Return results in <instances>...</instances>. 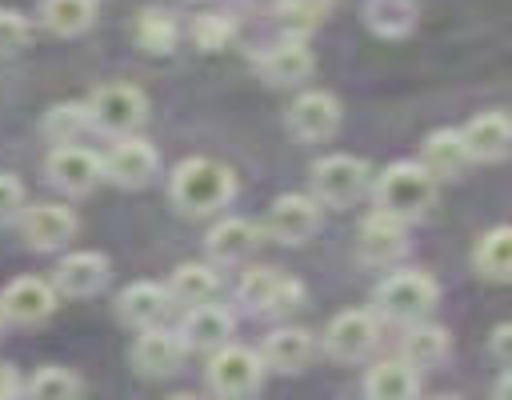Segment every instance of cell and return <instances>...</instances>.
Returning a JSON list of instances; mask_svg holds the SVG:
<instances>
[{
	"mask_svg": "<svg viewBox=\"0 0 512 400\" xmlns=\"http://www.w3.org/2000/svg\"><path fill=\"white\" fill-rule=\"evenodd\" d=\"M168 196L184 216H212L236 200V172L212 156H188L168 176Z\"/></svg>",
	"mask_w": 512,
	"mask_h": 400,
	"instance_id": "obj_1",
	"label": "cell"
},
{
	"mask_svg": "<svg viewBox=\"0 0 512 400\" xmlns=\"http://www.w3.org/2000/svg\"><path fill=\"white\" fill-rule=\"evenodd\" d=\"M436 188H440V180L420 160H396L372 180V200L380 212L412 224V220L428 216V208L436 204Z\"/></svg>",
	"mask_w": 512,
	"mask_h": 400,
	"instance_id": "obj_2",
	"label": "cell"
},
{
	"mask_svg": "<svg viewBox=\"0 0 512 400\" xmlns=\"http://www.w3.org/2000/svg\"><path fill=\"white\" fill-rule=\"evenodd\" d=\"M440 300V284L420 272V268H404V272H388L376 292H372V312L376 320H388V324H412V320H424Z\"/></svg>",
	"mask_w": 512,
	"mask_h": 400,
	"instance_id": "obj_3",
	"label": "cell"
},
{
	"mask_svg": "<svg viewBox=\"0 0 512 400\" xmlns=\"http://www.w3.org/2000/svg\"><path fill=\"white\" fill-rule=\"evenodd\" d=\"M368 184H372L368 160L348 156V152L320 156L308 168V188H312V200L320 208H348V204H356L368 192Z\"/></svg>",
	"mask_w": 512,
	"mask_h": 400,
	"instance_id": "obj_4",
	"label": "cell"
},
{
	"mask_svg": "<svg viewBox=\"0 0 512 400\" xmlns=\"http://www.w3.org/2000/svg\"><path fill=\"white\" fill-rule=\"evenodd\" d=\"M84 104H88L92 128L104 136L140 132V124L148 120V96L136 84H100Z\"/></svg>",
	"mask_w": 512,
	"mask_h": 400,
	"instance_id": "obj_5",
	"label": "cell"
},
{
	"mask_svg": "<svg viewBox=\"0 0 512 400\" xmlns=\"http://www.w3.org/2000/svg\"><path fill=\"white\" fill-rule=\"evenodd\" d=\"M264 360L256 348H244V344H220L212 348V360H208V388L224 400H240V396H252L264 388Z\"/></svg>",
	"mask_w": 512,
	"mask_h": 400,
	"instance_id": "obj_6",
	"label": "cell"
},
{
	"mask_svg": "<svg viewBox=\"0 0 512 400\" xmlns=\"http://www.w3.org/2000/svg\"><path fill=\"white\" fill-rule=\"evenodd\" d=\"M236 296L252 316H288L304 304V284L280 268H252L244 272Z\"/></svg>",
	"mask_w": 512,
	"mask_h": 400,
	"instance_id": "obj_7",
	"label": "cell"
},
{
	"mask_svg": "<svg viewBox=\"0 0 512 400\" xmlns=\"http://www.w3.org/2000/svg\"><path fill=\"white\" fill-rule=\"evenodd\" d=\"M376 340H380V320H376L372 308H344V312H336L328 320L324 336H320L324 352L332 360H340V364L364 360L376 348Z\"/></svg>",
	"mask_w": 512,
	"mask_h": 400,
	"instance_id": "obj_8",
	"label": "cell"
},
{
	"mask_svg": "<svg viewBox=\"0 0 512 400\" xmlns=\"http://www.w3.org/2000/svg\"><path fill=\"white\" fill-rule=\"evenodd\" d=\"M44 176L52 188H60L64 196H84L104 180V160L84 148V144H52L48 160H44Z\"/></svg>",
	"mask_w": 512,
	"mask_h": 400,
	"instance_id": "obj_9",
	"label": "cell"
},
{
	"mask_svg": "<svg viewBox=\"0 0 512 400\" xmlns=\"http://www.w3.org/2000/svg\"><path fill=\"white\" fill-rule=\"evenodd\" d=\"M408 252V224L388 212H368L356 232V260L368 268H388Z\"/></svg>",
	"mask_w": 512,
	"mask_h": 400,
	"instance_id": "obj_10",
	"label": "cell"
},
{
	"mask_svg": "<svg viewBox=\"0 0 512 400\" xmlns=\"http://www.w3.org/2000/svg\"><path fill=\"white\" fill-rule=\"evenodd\" d=\"M288 132L300 140V144H324L336 136L340 128V100L332 92H300L292 104H288V116H284Z\"/></svg>",
	"mask_w": 512,
	"mask_h": 400,
	"instance_id": "obj_11",
	"label": "cell"
},
{
	"mask_svg": "<svg viewBox=\"0 0 512 400\" xmlns=\"http://www.w3.org/2000/svg\"><path fill=\"white\" fill-rule=\"evenodd\" d=\"M156 168H160V156L140 132L116 136L112 152L104 156V180H112L116 188H144L156 176Z\"/></svg>",
	"mask_w": 512,
	"mask_h": 400,
	"instance_id": "obj_12",
	"label": "cell"
},
{
	"mask_svg": "<svg viewBox=\"0 0 512 400\" xmlns=\"http://www.w3.org/2000/svg\"><path fill=\"white\" fill-rule=\"evenodd\" d=\"M184 356H188V348H184L180 332H176V328H164V324L140 328V336H136V344H132V352H128L132 368H136L140 376H152V380L180 372Z\"/></svg>",
	"mask_w": 512,
	"mask_h": 400,
	"instance_id": "obj_13",
	"label": "cell"
},
{
	"mask_svg": "<svg viewBox=\"0 0 512 400\" xmlns=\"http://www.w3.org/2000/svg\"><path fill=\"white\" fill-rule=\"evenodd\" d=\"M316 228H320V204L312 196L284 192V196L272 200L260 232L280 240V244H304L308 236H316Z\"/></svg>",
	"mask_w": 512,
	"mask_h": 400,
	"instance_id": "obj_14",
	"label": "cell"
},
{
	"mask_svg": "<svg viewBox=\"0 0 512 400\" xmlns=\"http://www.w3.org/2000/svg\"><path fill=\"white\" fill-rule=\"evenodd\" d=\"M256 72L276 84V88H292V84H304L312 72H316V56L312 48L304 44V36H284L276 44H268L260 56H256Z\"/></svg>",
	"mask_w": 512,
	"mask_h": 400,
	"instance_id": "obj_15",
	"label": "cell"
},
{
	"mask_svg": "<svg viewBox=\"0 0 512 400\" xmlns=\"http://www.w3.org/2000/svg\"><path fill=\"white\" fill-rule=\"evenodd\" d=\"M20 220V232H24V244L36 248V252H56L64 248L72 236H76V212L68 204H24V212L16 216Z\"/></svg>",
	"mask_w": 512,
	"mask_h": 400,
	"instance_id": "obj_16",
	"label": "cell"
},
{
	"mask_svg": "<svg viewBox=\"0 0 512 400\" xmlns=\"http://www.w3.org/2000/svg\"><path fill=\"white\" fill-rule=\"evenodd\" d=\"M60 292L52 288V280L40 276H16L4 292H0V312L8 324H40L56 312Z\"/></svg>",
	"mask_w": 512,
	"mask_h": 400,
	"instance_id": "obj_17",
	"label": "cell"
},
{
	"mask_svg": "<svg viewBox=\"0 0 512 400\" xmlns=\"http://www.w3.org/2000/svg\"><path fill=\"white\" fill-rule=\"evenodd\" d=\"M180 340L188 352H212L220 344L232 340L236 332V316L224 308V304H212V300H200V304H188L184 308V320H180Z\"/></svg>",
	"mask_w": 512,
	"mask_h": 400,
	"instance_id": "obj_18",
	"label": "cell"
},
{
	"mask_svg": "<svg viewBox=\"0 0 512 400\" xmlns=\"http://www.w3.org/2000/svg\"><path fill=\"white\" fill-rule=\"evenodd\" d=\"M172 300H168V288L156 284V280H132L128 288H120L116 296V320L132 332L140 328H152V324H164Z\"/></svg>",
	"mask_w": 512,
	"mask_h": 400,
	"instance_id": "obj_19",
	"label": "cell"
},
{
	"mask_svg": "<svg viewBox=\"0 0 512 400\" xmlns=\"http://www.w3.org/2000/svg\"><path fill=\"white\" fill-rule=\"evenodd\" d=\"M316 348H320V344H316V336H312L308 328H300V324H284V328H276V332L264 340L260 360H264L268 372L296 376V372H304V368L312 364Z\"/></svg>",
	"mask_w": 512,
	"mask_h": 400,
	"instance_id": "obj_20",
	"label": "cell"
},
{
	"mask_svg": "<svg viewBox=\"0 0 512 400\" xmlns=\"http://www.w3.org/2000/svg\"><path fill=\"white\" fill-rule=\"evenodd\" d=\"M104 284H108V256L104 252H68L52 272V288L60 296H72V300H88Z\"/></svg>",
	"mask_w": 512,
	"mask_h": 400,
	"instance_id": "obj_21",
	"label": "cell"
},
{
	"mask_svg": "<svg viewBox=\"0 0 512 400\" xmlns=\"http://www.w3.org/2000/svg\"><path fill=\"white\" fill-rule=\"evenodd\" d=\"M260 240H264V232H260L256 220H248V216H224V220H216L208 228L204 248H208V256L216 264H240V260H248L260 248Z\"/></svg>",
	"mask_w": 512,
	"mask_h": 400,
	"instance_id": "obj_22",
	"label": "cell"
},
{
	"mask_svg": "<svg viewBox=\"0 0 512 400\" xmlns=\"http://www.w3.org/2000/svg\"><path fill=\"white\" fill-rule=\"evenodd\" d=\"M460 140H464L472 164H496L512 148V124L504 112H480L460 128Z\"/></svg>",
	"mask_w": 512,
	"mask_h": 400,
	"instance_id": "obj_23",
	"label": "cell"
},
{
	"mask_svg": "<svg viewBox=\"0 0 512 400\" xmlns=\"http://www.w3.org/2000/svg\"><path fill=\"white\" fill-rule=\"evenodd\" d=\"M452 356V336L440 324L428 320H412L404 324V340H400V360H408L416 372L424 368H440Z\"/></svg>",
	"mask_w": 512,
	"mask_h": 400,
	"instance_id": "obj_24",
	"label": "cell"
},
{
	"mask_svg": "<svg viewBox=\"0 0 512 400\" xmlns=\"http://www.w3.org/2000/svg\"><path fill=\"white\" fill-rule=\"evenodd\" d=\"M420 164L436 176V180H456L472 160H468V148L460 140V128H436L424 136L420 144Z\"/></svg>",
	"mask_w": 512,
	"mask_h": 400,
	"instance_id": "obj_25",
	"label": "cell"
},
{
	"mask_svg": "<svg viewBox=\"0 0 512 400\" xmlns=\"http://www.w3.org/2000/svg\"><path fill=\"white\" fill-rule=\"evenodd\" d=\"M364 392L372 400H412L420 392V372L400 356H384V360H376L368 368Z\"/></svg>",
	"mask_w": 512,
	"mask_h": 400,
	"instance_id": "obj_26",
	"label": "cell"
},
{
	"mask_svg": "<svg viewBox=\"0 0 512 400\" xmlns=\"http://www.w3.org/2000/svg\"><path fill=\"white\" fill-rule=\"evenodd\" d=\"M472 268H476L480 280H492V284L508 280V268H512V232H508V224H496V228L476 236Z\"/></svg>",
	"mask_w": 512,
	"mask_h": 400,
	"instance_id": "obj_27",
	"label": "cell"
},
{
	"mask_svg": "<svg viewBox=\"0 0 512 400\" xmlns=\"http://www.w3.org/2000/svg\"><path fill=\"white\" fill-rule=\"evenodd\" d=\"M360 16H364V24H368L372 36H380V40H400V36H408V32L416 28L420 4H416V0H368Z\"/></svg>",
	"mask_w": 512,
	"mask_h": 400,
	"instance_id": "obj_28",
	"label": "cell"
},
{
	"mask_svg": "<svg viewBox=\"0 0 512 400\" xmlns=\"http://www.w3.org/2000/svg\"><path fill=\"white\" fill-rule=\"evenodd\" d=\"M168 300L172 304H200V300H212L216 292H220V276H216V268L212 264H200V260H188V264H180L172 276H168Z\"/></svg>",
	"mask_w": 512,
	"mask_h": 400,
	"instance_id": "obj_29",
	"label": "cell"
},
{
	"mask_svg": "<svg viewBox=\"0 0 512 400\" xmlns=\"http://www.w3.org/2000/svg\"><path fill=\"white\" fill-rule=\"evenodd\" d=\"M96 20V0H44L40 4V24L52 36H80Z\"/></svg>",
	"mask_w": 512,
	"mask_h": 400,
	"instance_id": "obj_30",
	"label": "cell"
},
{
	"mask_svg": "<svg viewBox=\"0 0 512 400\" xmlns=\"http://www.w3.org/2000/svg\"><path fill=\"white\" fill-rule=\"evenodd\" d=\"M44 136L52 140V144H72V140H80L88 128H92V120H88V104L84 100H60V104H52L48 112H44Z\"/></svg>",
	"mask_w": 512,
	"mask_h": 400,
	"instance_id": "obj_31",
	"label": "cell"
},
{
	"mask_svg": "<svg viewBox=\"0 0 512 400\" xmlns=\"http://www.w3.org/2000/svg\"><path fill=\"white\" fill-rule=\"evenodd\" d=\"M24 392L36 396V400H72V396L84 392V380H80L72 368H64V364H44V368H36V376L24 384Z\"/></svg>",
	"mask_w": 512,
	"mask_h": 400,
	"instance_id": "obj_32",
	"label": "cell"
},
{
	"mask_svg": "<svg viewBox=\"0 0 512 400\" xmlns=\"http://www.w3.org/2000/svg\"><path fill=\"white\" fill-rule=\"evenodd\" d=\"M136 44L144 48V52H152V56H168L172 48H176V24H172V16L168 12H160V8H144L140 16H136Z\"/></svg>",
	"mask_w": 512,
	"mask_h": 400,
	"instance_id": "obj_33",
	"label": "cell"
},
{
	"mask_svg": "<svg viewBox=\"0 0 512 400\" xmlns=\"http://www.w3.org/2000/svg\"><path fill=\"white\" fill-rule=\"evenodd\" d=\"M328 16V0H280L276 4V20L288 36H304L316 24H324Z\"/></svg>",
	"mask_w": 512,
	"mask_h": 400,
	"instance_id": "obj_34",
	"label": "cell"
},
{
	"mask_svg": "<svg viewBox=\"0 0 512 400\" xmlns=\"http://www.w3.org/2000/svg\"><path fill=\"white\" fill-rule=\"evenodd\" d=\"M188 36H192V44H196L200 52H220V48H228V40L236 36V24H232L228 16H220V12H200V16L192 20Z\"/></svg>",
	"mask_w": 512,
	"mask_h": 400,
	"instance_id": "obj_35",
	"label": "cell"
},
{
	"mask_svg": "<svg viewBox=\"0 0 512 400\" xmlns=\"http://www.w3.org/2000/svg\"><path fill=\"white\" fill-rule=\"evenodd\" d=\"M32 36V24L16 8H0V52H20Z\"/></svg>",
	"mask_w": 512,
	"mask_h": 400,
	"instance_id": "obj_36",
	"label": "cell"
},
{
	"mask_svg": "<svg viewBox=\"0 0 512 400\" xmlns=\"http://www.w3.org/2000/svg\"><path fill=\"white\" fill-rule=\"evenodd\" d=\"M24 212V184L12 172H0V224H12Z\"/></svg>",
	"mask_w": 512,
	"mask_h": 400,
	"instance_id": "obj_37",
	"label": "cell"
},
{
	"mask_svg": "<svg viewBox=\"0 0 512 400\" xmlns=\"http://www.w3.org/2000/svg\"><path fill=\"white\" fill-rule=\"evenodd\" d=\"M508 344H512V324H496L492 328V356L508 368Z\"/></svg>",
	"mask_w": 512,
	"mask_h": 400,
	"instance_id": "obj_38",
	"label": "cell"
},
{
	"mask_svg": "<svg viewBox=\"0 0 512 400\" xmlns=\"http://www.w3.org/2000/svg\"><path fill=\"white\" fill-rule=\"evenodd\" d=\"M20 392H24V384H20L16 368H12V364H0V400H8V396H20Z\"/></svg>",
	"mask_w": 512,
	"mask_h": 400,
	"instance_id": "obj_39",
	"label": "cell"
},
{
	"mask_svg": "<svg viewBox=\"0 0 512 400\" xmlns=\"http://www.w3.org/2000/svg\"><path fill=\"white\" fill-rule=\"evenodd\" d=\"M496 396H500V400H504V396H508V372H504V376H500V380H496Z\"/></svg>",
	"mask_w": 512,
	"mask_h": 400,
	"instance_id": "obj_40",
	"label": "cell"
},
{
	"mask_svg": "<svg viewBox=\"0 0 512 400\" xmlns=\"http://www.w3.org/2000/svg\"><path fill=\"white\" fill-rule=\"evenodd\" d=\"M4 324H8V320H4V312H0V328H4Z\"/></svg>",
	"mask_w": 512,
	"mask_h": 400,
	"instance_id": "obj_41",
	"label": "cell"
}]
</instances>
